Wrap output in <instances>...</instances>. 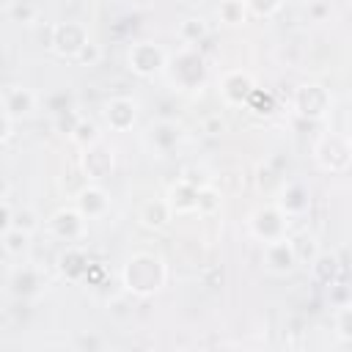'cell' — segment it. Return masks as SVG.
Here are the masks:
<instances>
[{
	"label": "cell",
	"instance_id": "obj_23",
	"mask_svg": "<svg viewBox=\"0 0 352 352\" xmlns=\"http://www.w3.org/2000/svg\"><path fill=\"white\" fill-rule=\"evenodd\" d=\"M8 14L14 19H33V6L30 3H8Z\"/></svg>",
	"mask_w": 352,
	"mask_h": 352
},
{
	"label": "cell",
	"instance_id": "obj_5",
	"mask_svg": "<svg viewBox=\"0 0 352 352\" xmlns=\"http://www.w3.org/2000/svg\"><path fill=\"white\" fill-rule=\"evenodd\" d=\"M82 212L77 209H60V212H55V217L50 220V228H52V234L55 236H60V239H66V242H72V239H77L80 234H82Z\"/></svg>",
	"mask_w": 352,
	"mask_h": 352
},
{
	"label": "cell",
	"instance_id": "obj_21",
	"mask_svg": "<svg viewBox=\"0 0 352 352\" xmlns=\"http://www.w3.org/2000/svg\"><path fill=\"white\" fill-rule=\"evenodd\" d=\"M220 14L226 16V22H239L242 19V3L239 0H223L220 3Z\"/></svg>",
	"mask_w": 352,
	"mask_h": 352
},
{
	"label": "cell",
	"instance_id": "obj_12",
	"mask_svg": "<svg viewBox=\"0 0 352 352\" xmlns=\"http://www.w3.org/2000/svg\"><path fill=\"white\" fill-rule=\"evenodd\" d=\"M85 170H88V176H107L110 170H113V157H110V151L107 148H102V146H88L85 148Z\"/></svg>",
	"mask_w": 352,
	"mask_h": 352
},
{
	"label": "cell",
	"instance_id": "obj_27",
	"mask_svg": "<svg viewBox=\"0 0 352 352\" xmlns=\"http://www.w3.org/2000/svg\"><path fill=\"white\" fill-rule=\"evenodd\" d=\"M77 58H80V60H88V63H91V60H96V58H99V50H96V47H94L91 41H88V44H85V47H82V50L77 52Z\"/></svg>",
	"mask_w": 352,
	"mask_h": 352
},
{
	"label": "cell",
	"instance_id": "obj_11",
	"mask_svg": "<svg viewBox=\"0 0 352 352\" xmlns=\"http://www.w3.org/2000/svg\"><path fill=\"white\" fill-rule=\"evenodd\" d=\"M256 88H253V80L248 77V74H242V72H234V74H228L226 80H223V94H226V99L228 102H245L250 94H253Z\"/></svg>",
	"mask_w": 352,
	"mask_h": 352
},
{
	"label": "cell",
	"instance_id": "obj_9",
	"mask_svg": "<svg viewBox=\"0 0 352 352\" xmlns=\"http://www.w3.org/2000/svg\"><path fill=\"white\" fill-rule=\"evenodd\" d=\"M253 228L256 234L264 239V242H272V239H283V220L275 209H261L256 212V220H253Z\"/></svg>",
	"mask_w": 352,
	"mask_h": 352
},
{
	"label": "cell",
	"instance_id": "obj_17",
	"mask_svg": "<svg viewBox=\"0 0 352 352\" xmlns=\"http://www.w3.org/2000/svg\"><path fill=\"white\" fill-rule=\"evenodd\" d=\"M60 270L69 275V278H80L82 272H85V258H82V253L80 250H66L63 256H60Z\"/></svg>",
	"mask_w": 352,
	"mask_h": 352
},
{
	"label": "cell",
	"instance_id": "obj_14",
	"mask_svg": "<svg viewBox=\"0 0 352 352\" xmlns=\"http://www.w3.org/2000/svg\"><path fill=\"white\" fill-rule=\"evenodd\" d=\"M168 217H170V204L168 201H148L140 209V220L148 228H162L168 223Z\"/></svg>",
	"mask_w": 352,
	"mask_h": 352
},
{
	"label": "cell",
	"instance_id": "obj_26",
	"mask_svg": "<svg viewBox=\"0 0 352 352\" xmlns=\"http://www.w3.org/2000/svg\"><path fill=\"white\" fill-rule=\"evenodd\" d=\"M338 330H341L346 338H352V308L341 311V316H338Z\"/></svg>",
	"mask_w": 352,
	"mask_h": 352
},
{
	"label": "cell",
	"instance_id": "obj_10",
	"mask_svg": "<svg viewBox=\"0 0 352 352\" xmlns=\"http://www.w3.org/2000/svg\"><path fill=\"white\" fill-rule=\"evenodd\" d=\"M104 116H107V124H110V126L126 129V126L135 121V102H132V99H124V96L110 99Z\"/></svg>",
	"mask_w": 352,
	"mask_h": 352
},
{
	"label": "cell",
	"instance_id": "obj_15",
	"mask_svg": "<svg viewBox=\"0 0 352 352\" xmlns=\"http://www.w3.org/2000/svg\"><path fill=\"white\" fill-rule=\"evenodd\" d=\"M280 206H283V212H289V214H300V212L308 206V195H305V190H302L300 184H289V187L283 190Z\"/></svg>",
	"mask_w": 352,
	"mask_h": 352
},
{
	"label": "cell",
	"instance_id": "obj_2",
	"mask_svg": "<svg viewBox=\"0 0 352 352\" xmlns=\"http://www.w3.org/2000/svg\"><path fill=\"white\" fill-rule=\"evenodd\" d=\"M85 44H88V36L77 22H63V25L52 28V47L58 55H74L77 58V52Z\"/></svg>",
	"mask_w": 352,
	"mask_h": 352
},
{
	"label": "cell",
	"instance_id": "obj_1",
	"mask_svg": "<svg viewBox=\"0 0 352 352\" xmlns=\"http://www.w3.org/2000/svg\"><path fill=\"white\" fill-rule=\"evenodd\" d=\"M165 280V267L157 256H148V253H140L135 258L126 261L124 267V283L138 292V294H151L162 286Z\"/></svg>",
	"mask_w": 352,
	"mask_h": 352
},
{
	"label": "cell",
	"instance_id": "obj_25",
	"mask_svg": "<svg viewBox=\"0 0 352 352\" xmlns=\"http://www.w3.org/2000/svg\"><path fill=\"white\" fill-rule=\"evenodd\" d=\"M250 6L256 14H272L280 6V0H250Z\"/></svg>",
	"mask_w": 352,
	"mask_h": 352
},
{
	"label": "cell",
	"instance_id": "obj_20",
	"mask_svg": "<svg viewBox=\"0 0 352 352\" xmlns=\"http://www.w3.org/2000/svg\"><path fill=\"white\" fill-rule=\"evenodd\" d=\"M204 33H206V28H204L201 19H184V25H182V36H184L187 41H198V38H204Z\"/></svg>",
	"mask_w": 352,
	"mask_h": 352
},
{
	"label": "cell",
	"instance_id": "obj_4",
	"mask_svg": "<svg viewBox=\"0 0 352 352\" xmlns=\"http://www.w3.org/2000/svg\"><path fill=\"white\" fill-rule=\"evenodd\" d=\"M264 258H267V267L272 272H278V275L292 272V267L297 264V256H294V248H292L289 239H272V242H267Z\"/></svg>",
	"mask_w": 352,
	"mask_h": 352
},
{
	"label": "cell",
	"instance_id": "obj_3",
	"mask_svg": "<svg viewBox=\"0 0 352 352\" xmlns=\"http://www.w3.org/2000/svg\"><path fill=\"white\" fill-rule=\"evenodd\" d=\"M165 63V52L148 41H140L129 50V66L138 72V74H151L157 72L160 66Z\"/></svg>",
	"mask_w": 352,
	"mask_h": 352
},
{
	"label": "cell",
	"instance_id": "obj_19",
	"mask_svg": "<svg viewBox=\"0 0 352 352\" xmlns=\"http://www.w3.org/2000/svg\"><path fill=\"white\" fill-rule=\"evenodd\" d=\"M72 138H74L80 146H94V143H96V126L88 124V121H80V124L74 126Z\"/></svg>",
	"mask_w": 352,
	"mask_h": 352
},
{
	"label": "cell",
	"instance_id": "obj_24",
	"mask_svg": "<svg viewBox=\"0 0 352 352\" xmlns=\"http://www.w3.org/2000/svg\"><path fill=\"white\" fill-rule=\"evenodd\" d=\"M250 102H253V107H256V113H270L272 110V96H261V91H253L250 96H248Z\"/></svg>",
	"mask_w": 352,
	"mask_h": 352
},
{
	"label": "cell",
	"instance_id": "obj_7",
	"mask_svg": "<svg viewBox=\"0 0 352 352\" xmlns=\"http://www.w3.org/2000/svg\"><path fill=\"white\" fill-rule=\"evenodd\" d=\"M36 107V96L28 88H6L3 91V113L11 118H22Z\"/></svg>",
	"mask_w": 352,
	"mask_h": 352
},
{
	"label": "cell",
	"instance_id": "obj_6",
	"mask_svg": "<svg viewBox=\"0 0 352 352\" xmlns=\"http://www.w3.org/2000/svg\"><path fill=\"white\" fill-rule=\"evenodd\" d=\"M319 160L324 168H344L349 160H352V146L349 140H341V138H327L322 146H319Z\"/></svg>",
	"mask_w": 352,
	"mask_h": 352
},
{
	"label": "cell",
	"instance_id": "obj_8",
	"mask_svg": "<svg viewBox=\"0 0 352 352\" xmlns=\"http://www.w3.org/2000/svg\"><path fill=\"white\" fill-rule=\"evenodd\" d=\"M327 107V94L319 88V85H305L300 88L297 94V110L302 116H311V118H319Z\"/></svg>",
	"mask_w": 352,
	"mask_h": 352
},
{
	"label": "cell",
	"instance_id": "obj_16",
	"mask_svg": "<svg viewBox=\"0 0 352 352\" xmlns=\"http://www.w3.org/2000/svg\"><path fill=\"white\" fill-rule=\"evenodd\" d=\"M28 239H30V231H22V228L11 226V228L3 231V250L8 256H22V250L28 248Z\"/></svg>",
	"mask_w": 352,
	"mask_h": 352
},
{
	"label": "cell",
	"instance_id": "obj_22",
	"mask_svg": "<svg viewBox=\"0 0 352 352\" xmlns=\"http://www.w3.org/2000/svg\"><path fill=\"white\" fill-rule=\"evenodd\" d=\"M217 204H220V201H217L214 190H209V187L198 190V198H195V209H201V212H209V209H214Z\"/></svg>",
	"mask_w": 352,
	"mask_h": 352
},
{
	"label": "cell",
	"instance_id": "obj_18",
	"mask_svg": "<svg viewBox=\"0 0 352 352\" xmlns=\"http://www.w3.org/2000/svg\"><path fill=\"white\" fill-rule=\"evenodd\" d=\"M11 226H16V228H22V231H36V226H38V220H36V214L30 212V209H19V212H11ZM8 226V228H11ZM6 231V228H3Z\"/></svg>",
	"mask_w": 352,
	"mask_h": 352
},
{
	"label": "cell",
	"instance_id": "obj_28",
	"mask_svg": "<svg viewBox=\"0 0 352 352\" xmlns=\"http://www.w3.org/2000/svg\"><path fill=\"white\" fill-rule=\"evenodd\" d=\"M349 146H352V138H349Z\"/></svg>",
	"mask_w": 352,
	"mask_h": 352
},
{
	"label": "cell",
	"instance_id": "obj_13",
	"mask_svg": "<svg viewBox=\"0 0 352 352\" xmlns=\"http://www.w3.org/2000/svg\"><path fill=\"white\" fill-rule=\"evenodd\" d=\"M77 209L85 214V217H99L104 209H107V195L99 190V187H85L77 198Z\"/></svg>",
	"mask_w": 352,
	"mask_h": 352
}]
</instances>
